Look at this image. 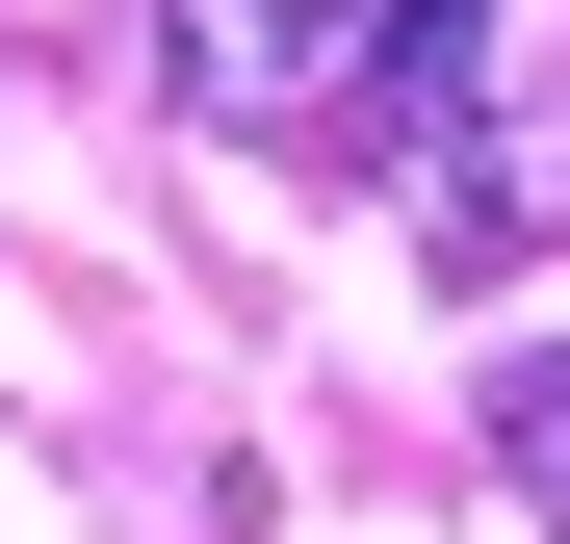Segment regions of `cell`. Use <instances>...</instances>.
I'll return each mask as SVG.
<instances>
[{"instance_id": "cell-1", "label": "cell", "mask_w": 570, "mask_h": 544, "mask_svg": "<svg viewBox=\"0 0 570 544\" xmlns=\"http://www.w3.org/2000/svg\"><path fill=\"white\" fill-rule=\"evenodd\" d=\"M415 0H156V78H181V130H337L363 78H390Z\"/></svg>"}, {"instance_id": "cell-2", "label": "cell", "mask_w": 570, "mask_h": 544, "mask_svg": "<svg viewBox=\"0 0 570 544\" xmlns=\"http://www.w3.org/2000/svg\"><path fill=\"white\" fill-rule=\"evenodd\" d=\"M415 234L466 259V286H493L519 234H570V130H519V105H466V130L415 156Z\"/></svg>"}, {"instance_id": "cell-3", "label": "cell", "mask_w": 570, "mask_h": 544, "mask_svg": "<svg viewBox=\"0 0 570 544\" xmlns=\"http://www.w3.org/2000/svg\"><path fill=\"white\" fill-rule=\"evenodd\" d=\"M493 493L570 544V337H519V363H493Z\"/></svg>"}]
</instances>
